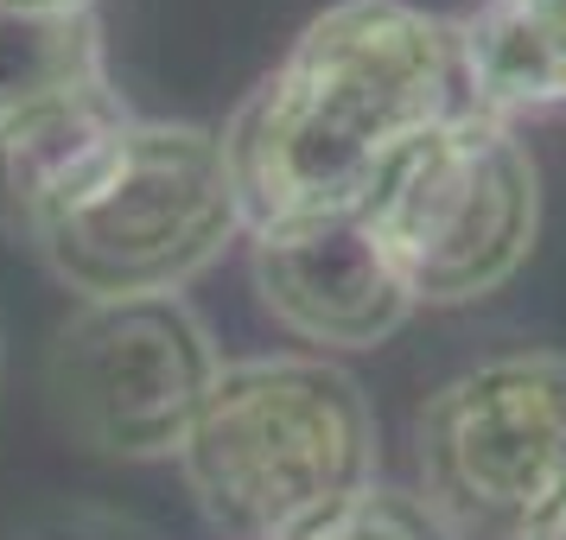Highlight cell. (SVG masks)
Wrapping results in <instances>:
<instances>
[{"label": "cell", "instance_id": "cell-5", "mask_svg": "<svg viewBox=\"0 0 566 540\" xmlns=\"http://www.w3.org/2000/svg\"><path fill=\"white\" fill-rule=\"evenodd\" d=\"M413 464L427 509L459 540H522L566 496V357L510 350L439 382Z\"/></svg>", "mask_w": 566, "mask_h": 540}, {"label": "cell", "instance_id": "cell-11", "mask_svg": "<svg viewBox=\"0 0 566 540\" xmlns=\"http://www.w3.org/2000/svg\"><path fill=\"white\" fill-rule=\"evenodd\" d=\"M300 540H459L420 489H388L369 484L363 496H350L337 515H325L318 528H306Z\"/></svg>", "mask_w": 566, "mask_h": 540}, {"label": "cell", "instance_id": "cell-12", "mask_svg": "<svg viewBox=\"0 0 566 540\" xmlns=\"http://www.w3.org/2000/svg\"><path fill=\"white\" fill-rule=\"evenodd\" d=\"M522 540H566V496H560V502H554L547 515H541V521H535V528H528Z\"/></svg>", "mask_w": 566, "mask_h": 540}, {"label": "cell", "instance_id": "cell-1", "mask_svg": "<svg viewBox=\"0 0 566 540\" xmlns=\"http://www.w3.org/2000/svg\"><path fill=\"white\" fill-rule=\"evenodd\" d=\"M464 96L459 27L413 0H332L223 128L249 230L363 210Z\"/></svg>", "mask_w": 566, "mask_h": 540}, {"label": "cell", "instance_id": "cell-9", "mask_svg": "<svg viewBox=\"0 0 566 540\" xmlns=\"http://www.w3.org/2000/svg\"><path fill=\"white\" fill-rule=\"evenodd\" d=\"M452 27L471 108L496 121L566 108V0H471Z\"/></svg>", "mask_w": 566, "mask_h": 540}, {"label": "cell", "instance_id": "cell-4", "mask_svg": "<svg viewBox=\"0 0 566 540\" xmlns=\"http://www.w3.org/2000/svg\"><path fill=\"white\" fill-rule=\"evenodd\" d=\"M363 223L413 306H471L522 274L541 235V172L515 121L459 108L369 191Z\"/></svg>", "mask_w": 566, "mask_h": 540}, {"label": "cell", "instance_id": "cell-3", "mask_svg": "<svg viewBox=\"0 0 566 540\" xmlns=\"http://www.w3.org/2000/svg\"><path fill=\"white\" fill-rule=\"evenodd\" d=\"M242 235L249 210L223 159V134L134 115L108 153L32 223L27 242L83 306L185 293Z\"/></svg>", "mask_w": 566, "mask_h": 540}, {"label": "cell", "instance_id": "cell-13", "mask_svg": "<svg viewBox=\"0 0 566 540\" xmlns=\"http://www.w3.org/2000/svg\"><path fill=\"white\" fill-rule=\"evenodd\" d=\"M7 7H64V13H96L103 0H7Z\"/></svg>", "mask_w": 566, "mask_h": 540}, {"label": "cell", "instance_id": "cell-8", "mask_svg": "<svg viewBox=\"0 0 566 540\" xmlns=\"http://www.w3.org/2000/svg\"><path fill=\"white\" fill-rule=\"evenodd\" d=\"M134 121L115 83H90L57 103H39L0 128V230L27 242L32 223L108 153V140Z\"/></svg>", "mask_w": 566, "mask_h": 540}, {"label": "cell", "instance_id": "cell-2", "mask_svg": "<svg viewBox=\"0 0 566 540\" xmlns=\"http://www.w3.org/2000/svg\"><path fill=\"white\" fill-rule=\"evenodd\" d=\"M179 470L223 540H300L376 484V413L332 357H242L217 369Z\"/></svg>", "mask_w": 566, "mask_h": 540}, {"label": "cell", "instance_id": "cell-6", "mask_svg": "<svg viewBox=\"0 0 566 540\" xmlns=\"http://www.w3.org/2000/svg\"><path fill=\"white\" fill-rule=\"evenodd\" d=\"M223 350L185 293L83 299L52 337L45 394L57 426L96 458H179Z\"/></svg>", "mask_w": 566, "mask_h": 540}, {"label": "cell", "instance_id": "cell-10", "mask_svg": "<svg viewBox=\"0 0 566 540\" xmlns=\"http://www.w3.org/2000/svg\"><path fill=\"white\" fill-rule=\"evenodd\" d=\"M108 77L103 13L64 7H7L0 0V128L39 103Z\"/></svg>", "mask_w": 566, "mask_h": 540}, {"label": "cell", "instance_id": "cell-7", "mask_svg": "<svg viewBox=\"0 0 566 540\" xmlns=\"http://www.w3.org/2000/svg\"><path fill=\"white\" fill-rule=\"evenodd\" d=\"M249 280L261 311L293 343H312V357L376 350L420 311L363 210L249 230Z\"/></svg>", "mask_w": 566, "mask_h": 540}]
</instances>
